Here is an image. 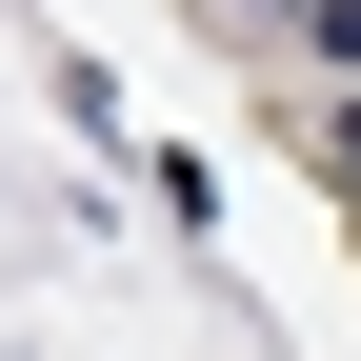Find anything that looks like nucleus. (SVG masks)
<instances>
[{
    "label": "nucleus",
    "mask_w": 361,
    "mask_h": 361,
    "mask_svg": "<svg viewBox=\"0 0 361 361\" xmlns=\"http://www.w3.org/2000/svg\"><path fill=\"white\" fill-rule=\"evenodd\" d=\"M322 40H341V61H361V0H322Z\"/></svg>",
    "instance_id": "nucleus-1"
},
{
    "label": "nucleus",
    "mask_w": 361,
    "mask_h": 361,
    "mask_svg": "<svg viewBox=\"0 0 361 361\" xmlns=\"http://www.w3.org/2000/svg\"><path fill=\"white\" fill-rule=\"evenodd\" d=\"M341 180H361V101H341Z\"/></svg>",
    "instance_id": "nucleus-2"
}]
</instances>
